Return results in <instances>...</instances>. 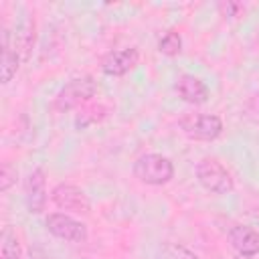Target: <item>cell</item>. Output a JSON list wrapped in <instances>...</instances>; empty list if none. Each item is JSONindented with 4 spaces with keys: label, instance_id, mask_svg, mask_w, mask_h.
<instances>
[{
    "label": "cell",
    "instance_id": "obj_1",
    "mask_svg": "<svg viewBox=\"0 0 259 259\" xmlns=\"http://www.w3.org/2000/svg\"><path fill=\"white\" fill-rule=\"evenodd\" d=\"M95 93H97V81L91 75L75 77L61 87V91L57 93V97L53 101V109L59 113L71 111L75 107L85 105Z\"/></svg>",
    "mask_w": 259,
    "mask_h": 259
},
{
    "label": "cell",
    "instance_id": "obj_2",
    "mask_svg": "<svg viewBox=\"0 0 259 259\" xmlns=\"http://www.w3.org/2000/svg\"><path fill=\"white\" fill-rule=\"evenodd\" d=\"M134 176L150 186H162L174 178V164L162 154H142L134 162Z\"/></svg>",
    "mask_w": 259,
    "mask_h": 259
},
{
    "label": "cell",
    "instance_id": "obj_3",
    "mask_svg": "<svg viewBox=\"0 0 259 259\" xmlns=\"http://www.w3.org/2000/svg\"><path fill=\"white\" fill-rule=\"evenodd\" d=\"M196 178L200 186L212 194H229L235 188L231 172L212 156H204L196 164Z\"/></svg>",
    "mask_w": 259,
    "mask_h": 259
},
{
    "label": "cell",
    "instance_id": "obj_4",
    "mask_svg": "<svg viewBox=\"0 0 259 259\" xmlns=\"http://www.w3.org/2000/svg\"><path fill=\"white\" fill-rule=\"evenodd\" d=\"M178 125L188 138L200 142H212L223 134V119L214 113H184Z\"/></svg>",
    "mask_w": 259,
    "mask_h": 259
},
{
    "label": "cell",
    "instance_id": "obj_5",
    "mask_svg": "<svg viewBox=\"0 0 259 259\" xmlns=\"http://www.w3.org/2000/svg\"><path fill=\"white\" fill-rule=\"evenodd\" d=\"M45 227L51 235L65 239V241H71V243H85L89 237L87 227L81 221H77L65 212H51L45 219Z\"/></svg>",
    "mask_w": 259,
    "mask_h": 259
},
{
    "label": "cell",
    "instance_id": "obj_6",
    "mask_svg": "<svg viewBox=\"0 0 259 259\" xmlns=\"http://www.w3.org/2000/svg\"><path fill=\"white\" fill-rule=\"evenodd\" d=\"M51 200L57 208L61 210H71V212H83L87 214L91 210V200L89 196L75 184L69 182H59L51 190Z\"/></svg>",
    "mask_w": 259,
    "mask_h": 259
},
{
    "label": "cell",
    "instance_id": "obj_7",
    "mask_svg": "<svg viewBox=\"0 0 259 259\" xmlns=\"http://www.w3.org/2000/svg\"><path fill=\"white\" fill-rule=\"evenodd\" d=\"M24 202L30 214H40L47 206V176L40 166L24 178Z\"/></svg>",
    "mask_w": 259,
    "mask_h": 259
},
{
    "label": "cell",
    "instance_id": "obj_8",
    "mask_svg": "<svg viewBox=\"0 0 259 259\" xmlns=\"http://www.w3.org/2000/svg\"><path fill=\"white\" fill-rule=\"evenodd\" d=\"M138 63H140V51L136 47H125V49L109 51L101 59V71L109 77H121L132 69H136Z\"/></svg>",
    "mask_w": 259,
    "mask_h": 259
},
{
    "label": "cell",
    "instance_id": "obj_9",
    "mask_svg": "<svg viewBox=\"0 0 259 259\" xmlns=\"http://www.w3.org/2000/svg\"><path fill=\"white\" fill-rule=\"evenodd\" d=\"M174 91L180 95V99H184L186 103H192V105H200L208 99V87L206 83L196 77V75H190V73H184L176 79L174 83Z\"/></svg>",
    "mask_w": 259,
    "mask_h": 259
},
{
    "label": "cell",
    "instance_id": "obj_10",
    "mask_svg": "<svg viewBox=\"0 0 259 259\" xmlns=\"http://www.w3.org/2000/svg\"><path fill=\"white\" fill-rule=\"evenodd\" d=\"M229 243L237 251V255L253 257L259 253V233L247 225H235L229 231Z\"/></svg>",
    "mask_w": 259,
    "mask_h": 259
},
{
    "label": "cell",
    "instance_id": "obj_11",
    "mask_svg": "<svg viewBox=\"0 0 259 259\" xmlns=\"http://www.w3.org/2000/svg\"><path fill=\"white\" fill-rule=\"evenodd\" d=\"M20 57L16 55L14 47H12V32L8 30V26H2V61H0V75H2V83H10L12 77L16 75L18 67H20Z\"/></svg>",
    "mask_w": 259,
    "mask_h": 259
},
{
    "label": "cell",
    "instance_id": "obj_12",
    "mask_svg": "<svg viewBox=\"0 0 259 259\" xmlns=\"http://www.w3.org/2000/svg\"><path fill=\"white\" fill-rule=\"evenodd\" d=\"M32 45H34V18L24 16L16 24V30L12 32V47H14L16 55L20 57V61L28 59Z\"/></svg>",
    "mask_w": 259,
    "mask_h": 259
},
{
    "label": "cell",
    "instance_id": "obj_13",
    "mask_svg": "<svg viewBox=\"0 0 259 259\" xmlns=\"http://www.w3.org/2000/svg\"><path fill=\"white\" fill-rule=\"evenodd\" d=\"M0 257L2 259H20L22 257L20 239L10 225H6L0 233Z\"/></svg>",
    "mask_w": 259,
    "mask_h": 259
},
{
    "label": "cell",
    "instance_id": "obj_14",
    "mask_svg": "<svg viewBox=\"0 0 259 259\" xmlns=\"http://www.w3.org/2000/svg\"><path fill=\"white\" fill-rule=\"evenodd\" d=\"M158 51L166 57H176L182 51V36L176 30H166L158 40Z\"/></svg>",
    "mask_w": 259,
    "mask_h": 259
},
{
    "label": "cell",
    "instance_id": "obj_15",
    "mask_svg": "<svg viewBox=\"0 0 259 259\" xmlns=\"http://www.w3.org/2000/svg\"><path fill=\"white\" fill-rule=\"evenodd\" d=\"M160 259H200V257L180 243H164L160 247Z\"/></svg>",
    "mask_w": 259,
    "mask_h": 259
},
{
    "label": "cell",
    "instance_id": "obj_16",
    "mask_svg": "<svg viewBox=\"0 0 259 259\" xmlns=\"http://www.w3.org/2000/svg\"><path fill=\"white\" fill-rule=\"evenodd\" d=\"M103 115H105V109H103L101 105H93V107H89V109H81V111L77 113V117H75V125H77V130H85L87 125L101 121Z\"/></svg>",
    "mask_w": 259,
    "mask_h": 259
},
{
    "label": "cell",
    "instance_id": "obj_17",
    "mask_svg": "<svg viewBox=\"0 0 259 259\" xmlns=\"http://www.w3.org/2000/svg\"><path fill=\"white\" fill-rule=\"evenodd\" d=\"M16 178H18L16 166H12L10 162H4L2 164V170H0V190L6 192L12 184H16Z\"/></svg>",
    "mask_w": 259,
    "mask_h": 259
},
{
    "label": "cell",
    "instance_id": "obj_18",
    "mask_svg": "<svg viewBox=\"0 0 259 259\" xmlns=\"http://www.w3.org/2000/svg\"><path fill=\"white\" fill-rule=\"evenodd\" d=\"M243 8V4H239V2H223L221 4V10H223V14L225 16H237V12Z\"/></svg>",
    "mask_w": 259,
    "mask_h": 259
},
{
    "label": "cell",
    "instance_id": "obj_19",
    "mask_svg": "<svg viewBox=\"0 0 259 259\" xmlns=\"http://www.w3.org/2000/svg\"><path fill=\"white\" fill-rule=\"evenodd\" d=\"M235 259H251V257H245V255H237Z\"/></svg>",
    "mask_w": 259,
    "mask_h": 259
}]
</instances>
